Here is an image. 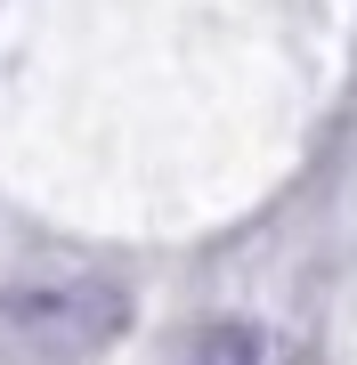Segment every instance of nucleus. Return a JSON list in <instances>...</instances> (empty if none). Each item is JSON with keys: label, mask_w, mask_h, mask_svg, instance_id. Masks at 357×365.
<instances>
[{"label": "nucleus", "mask_w": 357, "mask_h": 365, "mask_svg": "<svg viewBox=\"0 0 357 365\" xmlns=\"http://www.w3.org/2000/svg\"><path fill=\"white\" fill-rule=\"evenodd\" d=\"M130 333V284L66 276L0 300V365H98Z\"/></svg>", "instance_id": "1"}, {"label": "nucleus", "mask_w": 357, "mask_h": 365, "mask_svg": "<svg viewBox=\"0 0 357 365\" xmlns=\"http://www.w3.org/2000/svg\"><path fill=\"white\" fill-rule=\"evenodd\" d=\"M179 365H268V341L252 325H236V317H219V325H203L195 341H187Z\"/></svg>", "instance_id": "2"}, {"label": "nucleus", "mask_w": 357, "mask_h": 365, "mask_svg": "<svg viewBox=\"0 0 357 365\" xmlns=\"http://www.w3.org/2000/svg\"><path fill=\"white\" fill-rule=\"evenodd\" d=\"M292 365H301V357H292Z\"/></svg>", "instance_id": "3"}]
</instances>
